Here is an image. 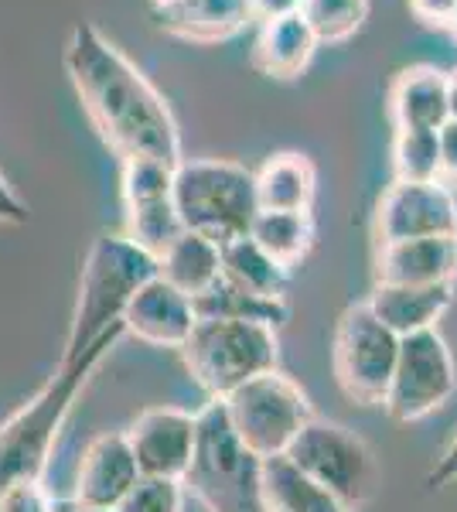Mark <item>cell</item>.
<instances>
[{"mask_svg":"<svg viewBox=\"0 0 457 512\" xmlns=\"http://www.w3.org/2000/svg\"><path fill=\"white\" fill-rule=\"evenodd\" d=\"M65 72L106 147L123 161L157 158L181 164V134L171 106L151 79L96 24L79 21L65 41Z\"/></svg>","mask_w":457,"mask_h":512,"instance_id":"1","label":"cell"},{"mask_svg":"<svg viewBox=\"0 0 457 512\" xmlns=\"http://www.w3.org/2000/svg\"><path fill=\"white\" fill-rule=\"evenodd\" d=\"M127 335L123 325L106 332L89 352H82L72 362H58L55 376L48 379L28 403L0 424V495L14 485L41 482L48 468V454L55 448V437L62 431L65 417L72 414L79 393L93 379L99 362L110 355V349Z\"/></svg>","mask_w":457,"mask_h":512,"instance_id":"2","label":"cell"},{"mask_svg":"<svg viewBox=\"0 0 457 512\" xmlns=\"http://www.w3.org/2000/svg\"><path fill=\"white\" fill-rule=\"evenodd\" d=\"M157 277V260L144 253L127 236H99L89 246L86 267L79 274V297L72 311L69 338H65L62 362L79 359L106 332L123 325V311L137 297L147 280Z\"/></svg>","mask_w":457,"mask_h":512,"instance_id":"3","label":"cell"},{"mask_svg":"<svg viewBox=\"0 0 457 512\" xmlns=\"http://www.w3.org/2000/svg\"><path fill=\"white\" fill-rule=\"evenodd\" d=\"M181 485L205 512H263V458L239 441L219 400L195 414V451Z\"/></svg>","mask_w":457,"mask_h":512,"instance_id":"4","label":"cell"},{"mask_svg":"<svg viewBox=\"0 0 457 512\" xmlns=\"http://www.w3.org/2000/svg\"><path fill=\"white\" fill-rule=\"evenodd\" d=\"M181 362L188 376L205 390L209 400H226L249 379L277 369L280 338L277 328L260 321H219L198 318L188 342L181 345Z\"/></svg>","mask_w":457,"mask_h":512,"instance_id":"5","label":"cell"},{"mask_svg":"<svg viewBox=\"0 0 457 512\" xmlns=\"http://www.w3.org/2000/svg\"><path fill=\"white\" fill-rule=\"evenodd\" d=\"M174 209L188 233L226 246L249 236L260 198L256 171L232 161H181L174 171Z\"/></svg>","mask_w":457,"mask_h":512,"instance_id":"6","label":"cell"},{"mask_svg":"<svg viewBox=\"0 0 457 512\" xmlns=\"http://www.w3.org/2000/svg\"><path fill=\"white\" fill-rule=\"evenodd\" d=\"M287 458L352 512L369 506L379 492L382 472L376 454L359 434L335 420H307L287 448Z\"/></svg>","mask_w":457,"mask_h":512,"instance_id":"7","label":"cell"},{"mask_svg":"<svg viewBox=\"0 0 457 512\" xmlns=\"http://www.w3.org/2000/svg\"><path fill=\"white\" fill-rule=\"evenodd\" d=\"M219 403L236 437L256 458L287 454L301 427L314 417L307 393L280 369L249 379L246 386H239L236 393H229Z\"/></svg>","mask_w":457,"mask_h":512,"instance_id":"8","label":"cell"},{"mask_svg":"<svg viewBox=\"0 0 457 512\" xmlns=\"http://www.w3.org/2000/svg\"><path fill=\"white\" fill-rule=\"evenodd\" d=\"M335 379L348 400L362 407H382L400 359V335L389 332L369 308V301L342 311L335 325Z\"/></svg>","mask_w":457,"mask_h":512,"instance_id":"9","label":"cell"},{"mask_svg":"<svg viewBox=\"0 0 457 512\" xmlns=\"http://www.w3.org/2000/svg\"><path fill=\"white\" fill-rule=\"evenodd\" d=\"M457 390L454 355L437 328L400 338V359L386 393V414L400 424L430 417Z\"/></svg>","mask_w":457,"mask_h":512,"instance_id":"10","label":"cell"},{"mask_svg":"<svg viewBox=\"0 0 457 512\" xmlns=\"http://www.w3.org/2000/svg\"><path fill=\"white\" fill-rule=\"evenodd\" d=\"M379 246L406 239L457 236V198L444 181H393L379 198Z\"/></svg>","mask_w":457,"mask_h":512,"instance_id":"11","label":"cell"},{"mask_svg":"<svg viewBox=\"0 0 457 512\" xmlns=\"http://www.w3.org/2000/svg\"><path fill=\"white\" fill-rule=\"evenodd\" d=\"M127 444L137 458L140 475L147 478H174L181 482L195 451V414L174 407L144 410L127 427Z\"/></svg>","mask_w":457,"mask_h":512,"instance_id":"12","label":"cell"},{"mask_svg":"<svg viewBox=\"0 0 457 512\" xmlns=\"http://www.w3.org/2000/svg\"><path fill=\"white\" fill-rule=\"evenodd\" d=\"M195 304L164 277L147 280L123 311V332L154 349H181L195 328Z\"/></svg>","mask_w":457,"mask_h":512,"instance_id":"13","label":"cell"},{"mask_svg":"<svg viewBox=\"0 0 457 512\" xmlns=\"http://www.w3.org/2000/svg\"><path fill=\"white\" fill-rule=\"evenodd\" d=\"M137 482H140V468L127 444V434H103L79 458L76 506L116 509Z\"/></svg>","mask_w":457,"mask_h":512,"instance_id":"14","label":"cell"},{"mask_svg":"<svg viewBox=\"0 0 457 512\" xmlns=\"http://www.w3.org/2000/svg\"><path fill=\"white\" fill-rule=\"evenodd\" d=\"M454 277H457V236L386 243L376 253V284L430 287V284H454Z\"/></svg>","mask_w":457,"mask_h":512,"instance_id":"15","label":"cell"},{"mask_svg":"<svg viewBox=\"0 0 457 512\" xmlns=\"http://www.w3.org/2000/svg\"><path fill=\"white\" fill-rule=\"evenodd\" d=\"M154 18L157 28L174 38L212 45L239 35L246 21H253V11L249 0H174L168 7H157Z\"/></svg>","mask_w":457,"mask_h":512,"instance_id":"16","label":"cell"},{"mask_svg":"<svg viewBox=\"0 0 457 512\" xmlns=\"http://www.w3.org/2000/svg\"><path fill=\"white\" fill-rule=\"evenodd\" d=\"M389 113L396 130H440L451 123L447 110V72L434 65H410L389 89Z\"/></svg>","mask_w":457,"mask_h":512,"instance_id":"17","label":"cell"},{"mask_svg":"<svg viewBox=\"0 0 457 512\" xmlns=\"http://www.w3.org/2000/svg\"><path fill=\"white\" fill-rule=\"evenodd\" d=\"M454 301V284H430V287H403V284H376L369 297V308L389 332L400 338L437 328L444 311Z\"/></svg>","mask_w":457,"mask_h":512,"instance_id":"18","label":"cell"},{"mask_svg":"<svg viewBox=\"0 0 457 512\" xmlns=\"http://www.w3.org/2000/svg\"><path fill=\"white\" fill-rule=\"evenodd\" d=\"M318 45L321 41L301 11L277 21H263L260 35L253 41V69L270 79H297L311 65Z\"/></svg>","mask_w":457,"mask_h":512,"instance_id":"19","label":"cell"},{"mask_svg":"<svg viewBox=\"0 0 457 512\" xmlns=\"http://www.w3.org/2000/svg\"><path fill=\"white\" fill-rule=\"evenodd\" d=\"M318 192V171L304 154L284 151L256 171V198L260 209L273 212H311Z\"/></svg>","mask_w":457,"mask_h":512,"instance_id":"20","label":"cell"},{"mask_svg":"<svg viewBox=\"0 0 457 512\" xmlns=\"http://www.w3.org/2000/svg\"><path fill=\"white\" fill-rule=\"evenodd\" d=\"M263 512H352L287 454L263 458Z\"/></svg>","mask_w":457,"mask_h":512,"instance_id":"21","label":"cell"},{"mask_svg":"<svg viewBox=\"0 0 457 512\" xmlns=\"http://www.w3.org/2000/svg\"><path fill=\"white\" fill-rule=\"evenodd\" d=\"M157 277L195 301L222 277V246L198 233H181L174 243L157 256Z\"/></svg>","mask_w":457,"mask_h":512,"instance_id":"22","label":"cell"},{"mask_svg":"<svg viewBox=\"0 0 457 512\" xmlns=\"http://www.w3.org/2000/svg\"><path fill=\"white\" fill-rule=\"evenodd\" d=\"M222 277L229 284L243 287L246 294L267 297V301H284L290 284V270H284L273 256L263 253L249 236L222 246Z\"/></svg>","mask_w":457,"mask_h":512,"instance_id":"23","label":"cell"},{"mask_svg":"<svg viewBox=\"0 0 457 512\" xmlns=\"http://www.w3.org/2000/svg\"><path fill=\"white\" fill-rule=\"evenodd\" d=\"M249 239L267 256H273L284 270H294L301 267V260L314 246V219L311 212L260 209L253 226H249Z\"/></svg>","mask_w":457,"mask_h":512,"instance_id":"24","label":"cell"},{"mask_svg":"<svg viewBox=\"0 0 457 512\" xmlns=\"http://www.w3.org/2000/svg\"><path fill=\"white\" fill-rule=\"evenodd\" d=\"M198 318H219V321H260V325L280 328L287 321V304L284 301H267V297L246 294L243 287L229 284L226 277H219L205 294H198L195 301Z\"/></svg>","mask_w":457,"mask_h":512,"instance_id":"25","label":"cell"},{"mask_svg":"<svg viewBox=\"0 0 457 512\" xmlns=\"http://www.w3.org/2000/svg\"><path fill=\"white\" fill-rule=\"evenodd\" d=\"M127 209V236L130 243H137L144 253H151L154 260L168 246L185 233V222H181L178 209H174V198H161V202H144V205H123Z\"/></svg>","mask_w":457,"mask_h":512,"instance_id":"26","label":"cell"},{"mask_svg":"<svg viewBox=\"0 0 457 512\" xmlns=\"http://www.w3.org/2000/svg\"><path fill=\"white\" fill-rule=\"evenodd\" d=\"M396 181H440V130H396Z\"/></svg>","mask_w":457,"mask_h":512,"instance_id":"27","label":"cell"},{"mask_svg":"<svg viewBox=\"0 0 457 512\" xmlns=\"http://www.w3.org/2000/svg\"><path fill=\"white\" fill-rule=\"evenodd\" d=\"M301 14L318 41H348L369 18V0H301Z\"/></svg>","mask_w":457,"mask_h":512,"instance_id":"28","label":"cell"},{"mask_svg":"<svg viewBox=\"0 0 457 512\" xmlns=\"http://www.w3.org/2000/svg\"><path fill=\"white\" fill-rule=\"evenodd\" d=\"M174 171H178V164L157 161V158L123 161V205H144V202L171 198Z\"/></svg>","mask_w":457,"mask_h":512,"instance_id":"29","label":"cell"},{"mask_svg":"<svg viewBox=\"0 0 457 512\" xmlns=\"http://www.w3.org/2000/svg\"><path fill=\"white\" fill-rule=\"evenodd\" d=\"M185 506V485L174 478H147L140 475V482L127 492V499L120 502V512H181Z\"/></svg>","mask_w":457,"mask_h":512,"instance_id":"30","label":"cell"},{"mask_svg":"<svg viewBox=\"0 0 457 512\" xmlns=\"http://www.w3.org/2000/svg\"><path fill=\"white\" fill-rule=\"evenodd\" d=\"M0 512H55V502L48 499L41 482H24L0 495Z\"/></svg>","mask_w":457,"mask_h":512,"instance_id":"31","label":"cell"},{"mask_svg":"<svg viewBox=\"0 0 457 512\" xmlns=\"http://www.w3.org/2000/svg\"><path fill=\"white\" fill-rule=\"evenodd\" d=\"M440 181L457 188V123L440 127Z\"/></svg>","mask_w":457,"mask_h":512,"instance_id":"32","label":"cell"},{"mask_svg":"<svg viewBox=\"0 0 457 512\" xmlns=\"http://www.w3.org/2000/svg\"><path fill=\"white\" fill-rule=\"evenodd\" d=\"M413 18L423 24H437V28H447V21L454 18L457 0H410Z\"/></svg>","mask_w":457,"mask_h":512,"instance_id":"33","label":"cell"},{"mask_svg":"<svg viewBox=\"0 0 457 512\" xmlns=\"http://www.w3.org/2000/svg\"><path fill=\"white\" fill-rule=\"evenodd\" d=\"M454 482H457V434L451 437V444L440 451V458L434 461V468H430V475H427L430 489H447V485H454Z\"/></svg>","mask_w":457,"mask_h":512,"instance_id":"34","label":"cell"},{"mask_svg":"<svg viewBox=\"0 0 457 512\" xmlns=\"http://www.w3.org/2000/svg\"><path fill=\"white\" fill-rule=\"evenodd\" d=\"M28 216H31L28 205L21 202V195L7 185L4 175H0V222H4V226H24Z\"/></svg>","mask_w":457,"mask_h":512,"instance_id":"35","label":"cell"},{"mask_svg":"<svg viewBox=\"0 0 457 512\" xmlns=\"http://www.w3.org/2000/svg\"><path fill=\"white\" fill-rule=\"evenodd\" d=\"M249 11H253V21H277L301 11V0H249Z\"/></svg>","mask_w":457,"mask_h":512,"instance_id":"36","label":"cell"},{"mask_svg":"<svg viewBox=\"0 0 457 512\" xmlns=\"http://www.w3.org/2000/svg\"><path fill=\"white\" fill-rule=\"evenodd\" d=\"M447 110H451V123H457V69L447 72Z\"/></svg>","mask_w":457,"mask_h":512,"instance_id":"37","label":"cell"},{"mask_svg":"<svg viewBox=\"0 0 457 512\" xmlns=\"http://www.w3.org/2000/svg\"><path fill=\"white\" fill-rule=\"evenodd\" d=\"M72 512H120V509H89V506H76Z\"/></svg>","mask_w":457,"mask_h":512,"instance_id":"38","label":"cell"},{"mask_svg":"<svg viewBox=\"0 0 457 512\" xmlns=\"http://www.w3.org/2000/svg\"><path fill=\"white\" fill-rule=\"evenodd\" d=\"M447 28H451V35L457 38V11H454V18H451V21H447Z\"/></svg>","mask_w":457,"mask_h":512,"instance_id":"39","label":"cell"},{"mask_svg":"<svg viewBox=\"0 0 457 512\" xmlns=\"http://www.w3.org/2000/svg\"><path fill=\"white\" fill-rule=\"evenodd\" d=\"M168 4H174V0H154V11L157 7H168Z\"/></svg>","mask_w":457,"mask_h":512,"instance_id":"40","label":"cell"}]
</instances>
